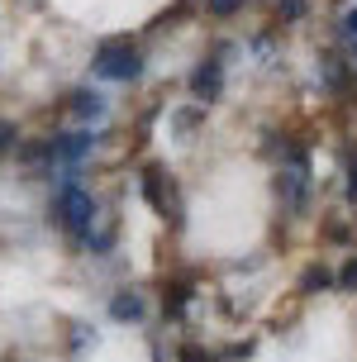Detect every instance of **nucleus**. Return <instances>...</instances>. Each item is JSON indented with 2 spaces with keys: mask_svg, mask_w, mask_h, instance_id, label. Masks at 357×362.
Here are the masks:
<instances>
[{
  "mask_svg": "<svg viewBox=\"0 0 357 362\" xmlns=\"http://www.w3.org/2000/svg\"><path fill=\"white\" fill-rule=\"evenodd\" d=\"M48 215H53V224L62 229V234H67V243L76 248V253H81V248L90 243L95 224H100V200L90 196V186L81 181V167H62Z\"/></svg>",
  "mask_w": 357,
  "mask_h": 362,
  "instance_id": "nucleus-1",
  "label": "nucleus"
},
{
  "mask_svg": "<svg viewBox=\"0 0 357 362\" xmlns=\"http://www.w3.org/2000/svg\"><path fill=\"white\" fill-rule=\"evenodd\" d=\"M143 72H148V62H143V48H139V38H129V34H110V38H100V43H95V53H90V76H95V81L134 86Z\"/></svg>",
  "mask_w": 357,
  "mask_h": 362,
  "instance_id": "nucleus-2",
  "label": "nucleus"
},
{
  "mask_svg": "<svg viewBox=\"0 0 357 362\" xmlns=\"http://www.w3.org/2000/svg\"><path fill=\"white\" fill-rule=\"evenodd\" d=\"M271 191H276V200H281V210H291L295 219H305L310 210H315V177H310V163L276 167Z\"/></svg>",
  "mask_w": 357,
  "mask_h": 362,
  "instance_id": "nucleus-3",
  "label": "nucleus"
},
{
  "mask_svg": "<svg viewBox=\"0 0 357 362\" xmlns=\"http://www.w3.org/2000/svg\"><path fill=\"white\" fill-rule=\"evenodd\" d=\"M224 53H229V43H219L214 53H205L196 67L186 72V90H191V100L214 105V100L224 95V81H229V76H224Z\"/></svg>",
  "mask_w": 357,
  "mask_h": 362,
  "instance_id": "nucleus-4",
  "label": "nucleus"
},
{
  "mask_svg": "<svg viewBox=\"0 0 357 362\" xmlns=\"http://www.w3.org/2000/svg\"><path fill=\"white\" fill-rule=\"evenodd\" d=\"M139 191H143V200H148V210H158L162 219H167V215L181 219L177 191H172V172H167L162 163H143V172H139Z\"/></svg>",
  "mask_w": 357,
  "mask_h": 362,
  "instance_id": "nucleus-5",
  "label": "nucleus"
},
{
  "mask_svg": "<svg viewBox=\"0 0 357 362\" xmlns=\"http://www.w3.org/2000/svg\"><path fill=\"white\" fill-rule=\"evenodd\" d=\"M57 144V167H81L100 148V134L95 129H67V134H53Z\"/></svg>",
  "mask_w": 357,
  "mask_h": 362,
  "instance_id": "nucleus-6",
  "label": "nucleus"
},
{
  "mask_svg": "<svg viewBox=\"0 0 357 362\" xmlns=\"http://www.w3.org/2000/svg\"><path fill=\"white\" fill-rule=\"evenodd\" d=\"M67 115L76 124H100V119H105V95L95 86H76L67 95Z\"/></svg>",
  "mask_w": 357,
  "mask_h": 362,
  "instance_id": "nucleus-7",
  "label": "nucleus"
},
{
  "mask_svg": "<svg viewBox=\"0 0 357 362\" xmlns=\"http://www.w3.org/2000/svg\"><path fill=\"white\" fill-rule=\"evenodd\" d=\"M143 315H148V300H143V291L119 286L115 296H110V320H115V325H139Z\"/></svg>",
  "mask_w": 357,
  "mask_h": 362,
  "instance_id": "nucleus-8",
  "label": "nucleus"
},
{
  "mask_svg": "<svg viewBox=\"0 0 357 362\" xmlns=\"http://www.w3.org/2000/svg\"><path fill=\"white\" fill-rule=\"evenodd\" d=\"M191 300H196V276H172V281L162 286V315H167V320H181Z\"/></svg>",
  "mask_w": 357,
  "mask_h": 362,
  "instance_id": "nucleus-9",
  "label": "nucleus"
},
{
  "mask_svg": "<svg viewBox=\"0 0 357 362\" xmlns=\"http://www.w3.org/2000/svg\"><path fill=\"white\" fill-rule=\"evenodd\" d=\"M329 286H334V272L324 267V262H310V267L300 272V281H295L300 296H320V291H329Z\"/></svg>",
  "mask_w": 357,
  "mask_h": 362,
  "instance_id": "nucleus-10",
  "label": "nucleus"
},
{
  "mask_svg": "<svg viewBox=\"0 0 357 362\" xmlns=\"http://www.w3.org/2000/svg\"><path fill=\"white\" fill-rule=\"evenodd\" d=\"M353 219H357V215H353ZM353 219H348V215L320 219V238H324V243H339V248H343V243H353Z\"/></svg>",
  "mask_w": 357,
  "mask_h": 362,
  "instance_id": "nucleus-11",
  "label": "nucleus"
},
{
  "mask_svg": "<svg viewBox=\"0 0 357 362\" xmlns=\"http://www.w3.org/2000/svg\"><path fill=\"white\" fill-rule=\"evenodd\" d=\"M276 5V24H300L310 15V0H271Z\"/></svg>",
  "mask_w": 357,
  "mask_h": 362,
  "instance_id": "nucleus-12",
  "label": "nucleus"
},
{
  "mask_svg": "<svg viewBox=\"0 0 357 362\" xmlns=\"http://www.w3.org/2000/svg\"><path fill=\"white\" fill-rule=\"evenodd\" d=\"M243 5H248V0H205V19H219V24H224V19L243 15Z\"/></svg>",
  "mask_w": 357,
  "mask_h": 362,
  "instance_id": "nucleus-13",
  "label": "nucleus"
},
{
  "mask_svg": "<svg viewBox=\"0 0 357 362\" xmlns=\"http://www.w3.org/2000/svg\"><path fill=\"white\" fill-rule=\"evenodd\" d=\"M334 291H348V296H357V253H348V262L334 272Z\"/></svg>",
  "mask_w": 357,
  "mask_h": 362,
  "instance_id": "nucleus-14",
  "label": "nucleus"
},
{
  "mask_svg": "<svg viewBox=\"0 0 357 362\" xmlns=\"http://www.w3.org/2000/svg\"><path fill=\"white\" fill-rule=\"evenodd\" d=\"M177 362H224L219 353H210L205 344H181L177 348Z\"/></svg>",
  "mask_w": 357,
  "mask_h": 362,
  "instance_id": "nucleus-15",
  "label": "nucleus"
},
{
  "mask_svg": "<svg viewBox=\"0 0 357 362\" xmlns=\"http://www.w3.org/2000/svg\"><path fill=\"white\" fill-rule=\"evenodd\" d=\"M343 196L357 205V148H348V163H343Z\"/></svg>",
  "mask_w": 357,
  "mask_h": 362,
  "instance_id": "nucleus-16",
  "label": "nucleus"
},
{
  "mask_svg": "<svg viewBox=\"0 0 357 362\" xmlns=\"http://www.w3.org/2000/svg\"><path fill=\"white\" fill-rule=\"evenodd\" d=\"M15 148H19V124L0 119V158H15Z\"/></svg>",
  "mask_w": 357,
  "mask_h": 362,
  "instance_id": "nucleus-17",
  "label": "nucleus"
},
{
  "mask_svg": "<svg viewBox=\"0 0 357 362\" xmlns=\"http://www.w3.org/2000/svg\"><path fill=\"white\" fill-rule=\"evenodd\" d=\"M339 38H343V43H353V38H357V5L339 15Z\"/></svg>",
  "mask_w": 357,
  "mask_h": 362,
  "instance_id": "nucleus-18",
  "label": "nucleus"
},
{
  "mask_svg": "<svg viewBox=\"0 0 357 362\" xmlns=\"http://www.w3.org/2000/svg\"><path fill=\"white\" fill-rule=\"evenodd\" d=\"M348 62H353V67H357V38H353V43H348Z\"/></svg>",
  "mask_w": 357,
  "mask_h": 362,
  "instance_id": "nucleus-19",
  "label": "nucleus"
},
{
  "mask_svg": "<svg viewBox=\"0 0 357 362\" xmlns=\"http://www.w3.org/2000/svg\"><path fill=\"white\" fill-rule=\"evenodd\" d=\"M5 362H15V358H5Z\"/></svg>",
  "mask_w": 357,
  "mask_h": 362,
  "instance_id": "nucleus-20",
  "label": "nucleus"
}]
</instances>
